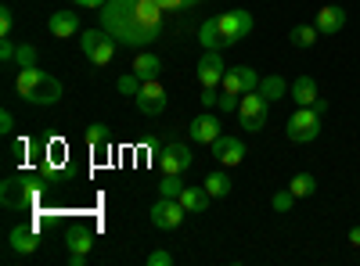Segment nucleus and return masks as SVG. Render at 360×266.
I'll use <instances>...</instances> for the list:
<instances>
[{
  "label": "nucleus",
  "instance_id": "6",
  "mask_svg": "<svg viewBox=\"0 0 360 266\" xmlns=\"http://www.w3.org/2000/svg\"><path fill=\"white\" fill-rule=\"evenodd\" d=\"M224 91L227 94H238V98H245V94H252V91H259V72L256 69H249V65H231L227 72H224Z\"/></svg>",
  "mask_w": 360,
  "mask_h": 266
},
{
  "label": "nucleus",
  "instance_id": "32",
  "mask_svg": "<svg viewBox=\"0 0 360 266\" xmlns=\"http://www.w3.org/2000/svg\"><path fill=\"white\" fill-rule=\"evenodd\" d=\"M11 29H15V11L0 8V36H11Z\"/></svg>",
  "mask_w": 360,
  "mask_h": 266
},
{
  "label": "nucleus",
  "instance_id": "38",
  "mask_svg": "<svg viewBox=\"0 0 360 266\" xmlns=\"http://www.w3.org/2000/svg\"><path fill=\"white\" fill-rule=\"evenodd\" d=\"M184 4H202V0H159L162 11H173V8H184Z\"/></svg>",
  "mask_w": 360,
  "mask_h": 266
},
{
  "label": "nucleus",
  "instance_id": "26",
  "mask_svg": "<svg viewBox=\"0 0 360 266\" xmlns=\"http://www.w3.org/2000/svg\"><path fill=\"white\" fill-rule=\"evenodd\" d=\"M288 191H292L295 198H310V194L317 191V180H314V173H295L292 180H288Z\"/></svg>",
  "mask_w": 360,
  "mask_h": 266
},
{
  "label": "nucleus",
  "instance_id": "20",
  "mask_svg": "<svg viewBox=\"0 0 360 266\" xmlns=\"http://www.w3.org/2000/svg\"><path fill=\"white\" fill-rule=\"evenodd\" d=\"M209 201H213V194L205 191V184H202V187L188 184L184 191H180V205H184L188 213H205V209H209Z\"/></svg>",
  "mask_w": 360,
  "mask_h": 266
},
{
  "label": "nucleus",
  "instance_id": "18",
  "mask_svg": "<svg viewBox=\"0 0 360 266\" xmlns=\"http://www.w3.org/2000/svg\"><path fill=\"white\" fill-rule=\"evenodd\" d=\"M288 98L295 101V108H310L317 101V79L314 76H299L292 86H288Z\"/></svg>",
  "mask_w": 360,
  "mask_h": 266
},
{
  "label": "nucleus",
  "instance_id": "22",
  "mask_svg": "<svg viewBox=\"0 0 360 266\" xmlns=\"http://www.w3.org/2000/svg\"><path fill=\"white\" fill-rule=\"evenodd\" d=\"M69 252H90L94 248V230H86V227H72L69 230V238H65Z\"/></svg>",
  "mask_w": 360,
  "mask_h": 266
},
{
  "label": "nucleus",
  "instance_id": "23",
  "mask_svg": "<svg viewBox=\"0 0 360 266\" xmlns=\"http://www.w3.org/2000/svg\"><path fill=\"white\" fill-rule=\"evenodd\" d=\"M259 94L274 105V101H281V98L288 94V83H285L281 76H266V79H259Z\"/></svg>",
  "mask_w": 360,
  "mask_h": 266
},
{
  "label": "nucleus",
  "instance_id": "34",
  "mask_svg": "<svg viewBox=\"0 0 360 266\" xmlns=\"http://www.w3.org/2000/svg\"><path fill=\"white\" fill-rule=\"evenodd\" d=\"M202 105L205 108H217L220 105V91H217V86H202Z\"/></svg>",
  "mask_w": 360,
  "mask_h": 266
},
{
  "label": "nucleus",
  "instance_id": "5",
  "mask_svg": "<svg viewBox=\"0 0 360 266\" xmlns=\"http://www.w3.org/2000/svg\"><path fill=\"white\" fill-rule=\"evenodd\" d=\"M266 112H270V101H266L259 91L245 94L242 105H238V119H242V130H245V133H259V130L266 126Z\"/></svg>",
  "mask_w": 360,
  "mask_h": 266
},
{
  "label": "nucleus",
  "instance_id": "27",
  "mask_svg": "<svg viewBox=\"0 0 360 266\" xmlns=\"http://www.w3.org/2000/svg\"><path fill=\"white\" fill-rule=\"evenodd\" d=\"M86 144H90V147H98V152H105V147L112 144L108 126H105V123H90V126H86Z\"/></svg>",
  "mask_w": 360,
  "mask_h": 266
},
{
  "label": "nucleus",
  "instance_id": "14",
  "mask_svg": "<svg viewBox=\"0 0 360 266\" xmlns=\"http://www.w3.org/2000/svg\"><path fill=\"white\" fill-rule=\"evenodd\" d=\"M191 162H195V155H191L188 144H166L159 152V169L162 173H184V169H191Z\"/></svg>",
  "mask_w": 360,
  "mask_h": 266
},
{
  "label": "nucleus",
  "instance_id": "2",
  "mask_svg": "<svg viewBox=\"0 0 360 266\" xmlns=\"http://www.w3.org/2000/svg\"><path fill=\"white\" fill-rule=\"evenodd\" d=\"M15 91L22 94V101L29 105H58L62 101V83H58L51 72L44 69H18V79H15Z\"/></svg>",
  "mask_w": 360,
  "mask_h": 266
},
{
  "label": "nucleus",
  "instance_id": "8",
  "mask_svg": "<svg viewBox=\"0 0 360 266\" xmlns=\"http://www.w3.org/2000/svg\"><path fill=\"white\" fill-rule=\"evenodd\" d=\"M184 216H188V209L180 205V198H159L152 205V223L159 230H176L180 223H184Z\"/></svg>",
  "mask_w": 360,
  "mask_h": 266
},
{
  "label": "nucleus",
  "instance_id": "12",
  "mask_svg": "<svg viewBox=\"0 0 360 266\" xmlns=\"http://www.w3.org/2000/svg\"><path fill=\"white\" fill-rule=\"evenodd\" d=\"M188 133H191L195 144H213L224 133V119H220L217 112H202V115H195V119H191Z\"/></svg>",
  "mask_w": 360,
  "mask_h": 266
},
{
  "label": "nucleus",
  "instance_id": "3",
  "mask_svg": "<svg viewBox=\"0 0 360 266\" xmlns=\"http://www.w3.org/2000/svg\"><path fill=\"white\" fill-rule=\"evenodd\" d=\"M115 36L108 33V29H86V33H79V47L83 54L90 58L94 65H108L112 58H115Z\"/></svg>",
  "mask_w": 360,
  "mask_h": 266
},
{
  "label": "nucleus",
  "instance_id": "10",
  "mask_svg": "<svg viewBox=\"0 0 360 266\" xmlns=\"http://www.w3.org/2000/svg\"><path fill=\"white\" fill-rule=\"evenodd\" d=\"M213 159H217L224 169L242 166V162H245V140H242V137H227V133H220V137L213 140Z\"/></svg>",
  "mask_w": 360,
  "mask_h": 266
},
{
  "label": "nucleus",
  "instance_id": "41",
  "mask_svg": "<svg viewBox=\"0 0 360 266\" xmlns=\"http://www.w3.org/2000/svg\"><path fill=\"white\" fill-rule=\"evenodd\" d=\"M349 245H353V248H360V223H356V227H349Z\"/></svg>",
  "mask_w": 360,
  "mask_h": 266
},
{
  "label": "nucleus",
  "instance_id": "4",
  "mask_svg": "<svg viewBox=\"0 0 360 266\" xmlns=\"http://www.w3.org/2000/svg\"><path fill=\"white\" fill-rule=\"evenodd\" d=\"M285 133H288V140H295V144L317 140V137H321V115H317L314 108H295L292 119H288V126H285Z\"/></svg>",
  "mask_w": 360,
  "mask_h": 266
},
{
  "label": "nucleus",
  "instance_id": "28",
  "mask_svg": "<svg viewBox=\"0 0 360 266\" xmlns=\"http://www.w3.org/2000/svg\"><path fill=\"white\" fill-rule=\"evenodd\" d=\"M188 184L180 180V173H162V184H159V198H180Z\"/></svg>",
  "mask_w": 360,
  "mask_h": 266
},
{
  "label": "nucleus",
  "instance_id": "21",
  "mask_svg": "<svg viewBox=\"0 0 360 266\" xmlns=\"http://www.w3.org/2000/svg\"><path fill=\"white\" fill-rule=\"evenodd\" d=\"M130 69L141 76V83H148V79H159L162 62H159L155 54H148V51H144V54H137V58H134V65H130Z\"/></svg>",
  "mask_w": 360,
  "mask_h": 266
},
{
  "label": "nucleus",
  "instance_id": "35",
  "mask_svg": "<svg viewBox=\"0 0 360 266\" xmlns=\"http://www.w3.org/2000/svg\"><path fill=\"white\" fill-rule=\"evenodd\" d=\"M169 262H173V255L166 248H155L152 255H148V266H169Z\"/></svg>",
  "mask_w": 360,
  "mask_h": 266
},
{
  "label": "nucleus",
  "instance_id": "30",
  "mask_svg": "<svg viewBox=\"0 0 360 266\" xmlns=\"http://www.w3.org/2000/svg\"><path fill=\"white\" fill-rule=\"evenodd\" d=\"M15 62H18V69H33V65H37V47H33V44H22V47L15 51Z\"/></svg>",
  "mask_w": 360,
  "mask_h": 266
},
{
  "label": "nucleus",
  "instance_id": "1",
  "mask_svg": "<svg viewBox=\"0 0 360 266\" xmlns=\"http://www.w3.org/2000/svg\"><path fill=\"white\" fill-rule=\"evenodd\" d=\"M98 15H101V29H108V33L127 47L152 44L162 33L159 0H108Z\"/></svg>",
  "mask_w": 360,
  "mask_h": 266
},
{
  "label": "nucleus",
  "instance_id": "39",
  "mask_svg": "<svg viewBox=\"0 0 360 266\" xmlns=\"http://www.w3.org/2000/svg\"><path fill=\"white\" fill-rule=\"evenodd\" d=\"M72 4H76V8H90V11H101L108 0H72Z\"/></svg>",
  "mask_w": 360,
  "mask_h": 266
},
{
  "label": "nucleus",
  "instance_id": "11",
  "mask_svg": "<svg viewBox=\"0 0 360 266\" xmlns=\"http://www.w3.org/2000/svg\"><path fill=\"white\" fill-rule=\"evenodd\" d=\"M224 72H227V65H224V54L220 51H205L198 58V65H195V76H198L202 86H220L224 83Z\"/></svg>",
  "mask_w": 360,
  "mask_h": 266
},
{
  "label": "nucleus",
  "instance_id": "19",
  "mask_svg": "<svg viewBox=\"0 0 360 266\" xmlns=\"http://www.w3.org/2000/svg\"><path fill=\"white\" fill-rule=\"evenodd\" d=\"M198 44H202L205 51H224V47H227V36H224V29H220V18H205V22H202Z\"/></svg>",
  "mask_w": 360,
  "mask_h": 266
},
{
  "label": "nucleus",
  "instance_id": "17",
  "mask_svg": "<svg viewBox=\"0 0 360 266\" xmlns=\"http://www.w3.org/2000/svg\"><path fill=\"white\" fill-rule=\"evenodd\" d=\"M51 36H58V40H69V36H76L79 33V15L76 11H51Z\"/></svg>",
  "mask_w": 360,
  "mask_h": 266
},
{
  "label": "nucleus",
  "instance_id": "37",
  "mask_svg": "<svg viewBox=\"0 0 360 266\" xmlns=\"http://www.w3.org/2000/svg\"><path fill=\"white\" fill-rule=\"evenodd\" d=\"M0 133H15V115L4 108V112H0Z\"/></svg>",
  "mask_w": 360,
  "mask_h": 266
},
{
  "label": "nucleus",
  "instance_id": "36",
  "mask_svg": "<svg viewBox=\"0 0 360 266\" xmlns=\"http://www.w3.org/2000/svg\"><path fill=\"white\" fill-rule=\"evenodd\" d=\"M15 44H11V36H4V40H0V62H11V58H15Z\"/></svg>",
  "mask_w": 360,
  "mask_h": 266
},
{
  "label": "nucleus",
  "instance_id": "42",
  "mask_svg": "<svg viewBox=\"0 0 360 266\" xmlns=\"http://www.w3.org/2000/svg\"><path fill=\"white\" fill-rule=\"evenodd\" d=\"M310 108H314V112H317V115H321V119H324V112H328V101H324V98H317V101H314V105H310Z\"/></svg>",
  "mask_w": 360,
  "mask_h": 266
},
{
  "label": "nucleus",
  "instance_id": "31",
  "mask_svg": "<svg viewBox=\"0 0 360 266\" xmlns=\"http://www.w3.org/2000/svg\"><path fill=\"white\" fill-rule=\"evenodd\" d=\"M270 205H274V213H288L295 205V194L285 187V191H274V198H270Z\"/></svg>",
  "mask_w": 360,
  "mask_h": 266
},
{
  "label": "nucleus",
  "instance_id": "7",
  "mask_svg": "<svg viewBox=\"0 0 360 266\" xmlns=\"http://www.w3.org/2000/svg\"><path fill=\"white\" fill-rule=\"evenodd\" d=\"M137 112L141 115H162L166 112V86L159 83V79H148V83H141V91H137Z\"/></svg>",
  "mask_w": 360,
  "mask_h": 266
},
{
  "label": "nucleus",
  "instance_id": "9",
  "mask_svg": "<svg viewBox=\"0 0 360 266\" xmlns=\"http://www.w3.org/2000/svg\"><path fill=\"white\" fill-rule=\"evenodd\" d=\"M220 29H224V36H227V47H234L238 40H245L252 33V15L245 8H234V11H224L220 15Z\"/></svg>",
  "mask_w": 360,
  "mask_h": 266
},
{
  "label": "nucleus",
  "instance_id": "40",
  "mask_svg": "<svg viewBox=\"0 0 360 266\" xmlns=\"http://www.w3.org/2000/svg\"><path fill=\"white\" fill-rule=\"evenodd\" d=\"M11 152H15V155L22 159V155L29 152V140H15V144H11Z\"/></svg>",
  "mask_w": 360,
  "mask_h": 266
},
{
  "label": "nucleus",
  "instance_id": "13",
  "mask_svg": "<svg viewBox=\"0 0 360 266\" xmlns=\"http://www.w3.org/2000/svg\"><path fill=\"white\" fill-rule=\"evenodd\" d=\"M37 198V184L25 180V176H8L4 180V205L8 209H22V205H29Z\"/></svg>",
  "mask_w": 360,
  "mask_h": 266
},
{
  "label": "nucleus",
  "instance_id": "24",
  "mask_svg": "<svg viewBox=\"0 0 360 266\" xmlns=\"http://www.w3.org/2000/svg\"><path fill=\"white\" fill-rule=\"evenodd\" d=\"M317 36H321V29H317V25H295L292 33H288L292 47H299V51H307V47H314V44H317Z\"/></svg>",
  "mask_w": 360,
  "mask_h": 266
},
{
  "label": "nucleus",
  "instance_id": "15",
  "mask_svg": "<svg viewBox=\"0 0 360 266\" xmlns=\"http://www.w3.org/2000/svg\"><path fill=\"white\" fill-rule=\"evenodd\" d=\"M8 248H11L15 255H33V252L40 248V230H37V227H29V223L11 227V234H8Z\"/></svg>",
  "mask_w": 360,
  "mask_h": 266
},
{
  "label": "nucleus",
  "instance_id": "25",
  "mask_svg": "<svg viewBox=\"0 0 360 266\" xmlns=\"http://www.w3.org/2000/svg\"><path fill=\"white\" fill-rule=\"evenodd\" d=\"M231 187H234V184H231V176H227L224 169H217V173H209V176H205V191L213 194V198H227Z\"/></svg>",
  "mask_w": 360,
  "mask_h": 266
},
{
  "label": "nucleus",
  "instance_id": "43",
  "mask_svg": "<svg viewBox=\"0 0 360 266\" xmlns=\"http://www.w3.org/2000/svg\"><path fill=\"white\" fill-rule=\"evenodd\" d=\"M69 262H72V266H83V262H86V252H69Z\"/></svg>",
  "mask_w": 360,
  "mask_h": 266
},
{
  "label": "nucleus",
  "instance_id": "29",
  "mask_svg": "<svg viewBox=\"0 0 360 266\" xmlns=\"http://www.w3.org/2000/svg\"><path fill=\"white\" fill-rule=\"evenodd\" d=\"M115 86H119V94H127V98H137V91H141V76H137V72L130 69L127 76H119V83H115Z\"/></svg>",
  "mask_w": 360,
  "mask_h": 266
},
{
  "label": "nucleus",
  "instance_id": "33",
  "mask_svg": "<svg viewBox=\"0 0 360 266\" xmlns=\"http://www.w3.org/2000/svg\"><path fill=\"white\" fill-rule=\"evenodd\" d=\"M238 105H242V98H238V94H227V91H224V94H220V105H217V108H220V112L227 115V112H238Z\"/></svg>",
  "mask_w": 360,
  "mask_h": 266
},
{
  "label": "nucleus",
  "instance_id": "16",
  "mask_svg": "<svg viewBox=\"0 0 360 266\" xmlns=\"http://www.w3.org/2000/svg\"><path fill=\"white\" fill-rule=\"evenodd\" d=\"M324 36H335V33H342V25H346V11L339 8V4H324L321 11H317V22H314Z\"/></svg>",
  "mask_w": 360,
  "mask_h": 266
}]
</instances>
